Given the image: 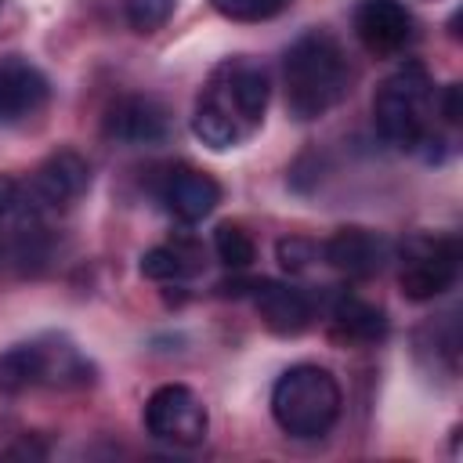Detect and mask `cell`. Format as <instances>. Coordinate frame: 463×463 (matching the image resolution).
Here are the masks:
<instances>
[{
    "mask_svg": "<svg viewBox=\"0 0 463 463\" xmlns=\"http://www.w3.org/2000/svg\"><path fill=\"white\" fill-rule=\"evenodd\" d=\"M322 260L347 279H373L391 260V242L373 228L347 224L322 242Z\"/></svg>",
    "mask_w": 463,
    "mask_h": 463,
    "instance_id": "7c38bea8",
    "label": "cell"
},
{
    "mask_svg": "<svg viewBox=\"0 0 463 463\" xmlns=\"http://www.w3.org/2000/svg\"><path fill=\"white\" fill-rule=\"evenodd\" d=\"M87 184H90L87 159L72 148H58L29 174V181H22V203L33 217L47 221L51 213L72 206L87 192Z\"/></svg>",
    "mask_w": 463,
    "mask_h": 463,
    "instance_id": "ba28073f",
    "label": "cell"
},
{
    "mask_svg": "<svg viewBox=\"0 0 463 463\" xmlns=\"http://www.w3.org/2000/svg\"><path fill=\"white\" fill-rule=\"evenodd\" d=\"M177 0H123V14H127V25L141 36L156 33L166 25V18L174 14Z\"/></svg>",
    "mask_w": 463,
    "mask_h": 463,
    "instance_id": "ac0fdd59",
    "label": "cell"
},
{
    "mask_svg": "<svg viewBox=\"0 0 463 463\" xmlns=\"http://www.w3.org/2000/svg\"><path fill=\"white\" fill-rule=\"evenodd\" d=\"M438 112L445 116V123H459V116H463V105H459V83H449V87L441 90Z\"/></svg>",
    "mask_w": 463,
    "mask_h": 463,
    "instance_id": "44dd1931",
    "label": "cell"
},
{
    "mask_svg": "<svg viewBox=\"0 0 463 463\" xmlns=\"http://www.w3.org/2000/svg\"><path fill=\"white\" fill-rule=\"evenodd\" d=\"M340 409H344V394L336 376L311 362L289 365L271 387V420L279 423L282 434L297 441L326 438L340 420Z\"/></svg>",
    "mask_w": 463,
    "mask_h": 463,
    "instance_id": "3957f363",
    "label": "cell"
},
{
    "mask_svg": "<svg viewBox=\"0 0 463 463\" xmlns=\"http://www.w3.org/2000/svg\"><path fill=\"white\" fill-rule=\"evenodd\" d=\"M90 362L65 336H36L0 354V391L18 394L29 387H83Z\"/></svg>",
    "mask_w": 463,
    "mask_h": 463,
    "instance_id": "5b68a950",
    "label": "cell"
},
{
    "mask_svg": "<svg viewBox=\"0 0 463 463\" xmlns=\"http://www.w3.org/2000/svg\"><path fill=\"white\" fill-rule=\"evenodd\" d=\"M434 87L423 65L409 61L391 72L373 94V123L380 137L402 152H416L430 141Z\"/></svg>",
    "mask_w": 463,
    "mask_h": 463,
    "instance_id": "277c9868",
    "label": "cell"
},
{
    "mask_svg": "<svg viewBox=\"0 0 463 463\" xmlns=\"http://www.w3.org/2000/svg\"><path fill=\"white\" fill-rule=\"evenodd\" d=\"M210 4L228 22H268V18L282 14L293 0H210Z\"/></svg>",
    "mask_w": 463,
    "mask_h": 463,
    "instance_id": "d6986e66",
    "label": "cell"
},
{
    "mask_svg": "<svg viewBox=\"0 0 463 463\" xmlns=\"http://www.w3.org/2000/svg\"><path fill=\"white\" fill-rule=\"evenodd\" d=\"M145 434L156 441H166L174 449H195L206 441L210 430V412L203 398L184 387V383H163L148 394L145 412H141Z\"/></svg>",
    "mask_w": 463,
    "mask_h": 463,
    "instance_id": "52a82bcc",
    "label": "cell"
},
{
    "mask_svg": "<svg viewBox=\"0 0 463 463\" xmlns=\"http://www.w3.org/2000/svg\"><path fill=\"white\" fill-rule=\"evenodd\" d=\"M156 195H159L163 210H166L174 221H181V224H199L203 217H210V213L217 210V203H221V184H217L210 174H203V170H195V166H188V163H177V166L163 170V177H159V184H156Z\"/></svg>",
    "mask_w": 463,
    "mask_h": 463,
    "instance_id": "8fae6325",
    "label": "cell"
},
{
    "mask_svg": "<svg viewBox=\"0 0 463 463\" xmlns=\"http://www.w3.org/2000/svg\"><path fill=\"white\" fill-rule=\"evenodd\" d=\"M213 253L232 271H246L257 260V246H253L250 232L242 224H235V221H224V224L213 228Z\"/></svg>",
    "mask_w": 463,
    "mask_h": 463,
    "instance_id": "e0dca14e",
    "label": "cell"
},
{
    "mask_svg": "<svg viewBox=\"0 0 463 463\" xmlns=\"http://www.w3.org/2000/svg\"><path fill=\"white\" fill-rule=\"evenodd\" d=\"M329 336L336 344H351V347H373L387 336V315L383 307L369 304L365 297L340 289L329 300Z\"/></svg>",
    "mask_w": 463,
    "mask_h": 463,
    "instance_id": "9a60e30c",
    "label": "cell"
},
{
    "mask_svg": "<svg viewBox=\"0 0 463 463\" xmlns=\"http://www.w3.org/2000/svg\"><path fill=\"white\" fill-rule=\"evenodd\" d=\"M282 90L293 119L311 123L333 112L351 90V61L329 29L300 33L282 54Z\"/></svg>",
    "mask_w": 463,
    "mask_h": 463,
    "instance_id": "7a4b0ae2",
    "label": "cell"
},
{
    "mask_svg": "<svg viewBox=\"0 0 463 463\" xmlns=\"http://www.w3.org/2000/svg\"><path fill=\"white\" fill-rule=\"evenodd\" d=\"M250 297H253V307L260 315V326L275 336H300L315 322L311 297L304 289L289 286V282L260 279V282L250 286Z\"/></svg>",
    "mask_w": 463,
    "mask_h": 463,
    "instance_id": "5bb4252c",
    "label": "cell"
},
{
    "mask_svg": "<svg viewBox=\"0 0 463 463\" xmlns=\"http://www.w3.org/2000/svg\"><path fill=\"white\" fill-rule=\"evenodd\" d=\"M459 275V239L416 232L398 246V286L405 300H434L456 286Z\"/></svg>",
    "mask_w": 463,
    "mask_h": 463,
    "instance_id": "8992f818",
    "label": "cell"
},
{
    "mask_svg": "<svg viewBox=\"0 0 463 463\" xmlns=\"http://www.w3.org/2000/svg\"><path fill=\"white\" fill-rule=\"evenodd\" d=\"M275 257L286 271H304L307 264H315L322 257V242H315L307 235H286V239H279Z\"/></svg>",
    "mask_w": 463,
    "mask_h": 463,
    "instance_id": "ffe728a7",
    "label": "cell"
},
{
    "mask_svg": "<svg viewBox=\"0 0 463 463\" xmlns=\"http://www.w3.org/2000/svg\"><path fill=\"white\" fill-rule=\"evenodd\" d=\"M101 134L123 148H152V145L166 141L170 112L163 109V101H156L148 94H127V98L109 105Z\"/></svg>",
    "mask_w": 463,
    "mask_h": 463,
    "instance_id": "9c48e42d",
    "label": "cell"
},
{
    "mask_svg": "<svg viewBox=\"0 0 463 463\" xmlns=\"http://www.w3.org/2000/svg\"><path fill=\"white\" fill-rule=\"evenodd\" d=\"M351 25L358 43L376 58H391L405 51L416 36V22L402 0H358Z\"/></svg>",
    "mask_w": 463,
    "mask_h": 463,
    "instance_id": "30bf717a",
    "label": "cell"
},
{
    "mask_svg": "<svg viewBox=\"0 0 463 463\" xmlns=\"http://www.w3.org/2000/svg\"><path fill=\"white\" fill-rule=\"evenodd\" d=\"M199 271H203V246L192 235L159 242L141 257V275L152 282H188Z\"/></svg>",
    "mask_w": 463,
    "mask_h": 463,
    "instance_id": "2e32d148",
    "label": "cell"
},
{
    "mask_svg": "<svg viewBox=\"0 0 463 463\" xmlns=\"http://www.w3.org/2000/svg\"><path fill=\"white\" fill-rule=\"evenodd\" d=\"M268 98H271V83H268V69L260 61H253L246 54L224 58L210 69V76L195 98L192 134L206 148L228 152L257 134V127L264 123V112H268Z\"/></svg>",
    "mask_w": 463,
    "mask_h": 463,
    "instance_id": "6da1fadb",
    "label": "cell"
},
{
    "mask_svg": "<svg viewBox=\"0 0 463 463\" xmlns=\"http://www.w3.org/2000/svg\"><path fill=\"white\" fill-rule=\"evenodd\" d=\"M51 98L47 76L22 54L0 58V127L33 119Z\"/></svg>",
    "mask_w": 463,
    "mask_h": 463,
    "instance_id": "4fadbf2b",
    "label": "cell"
}]
</instances>
